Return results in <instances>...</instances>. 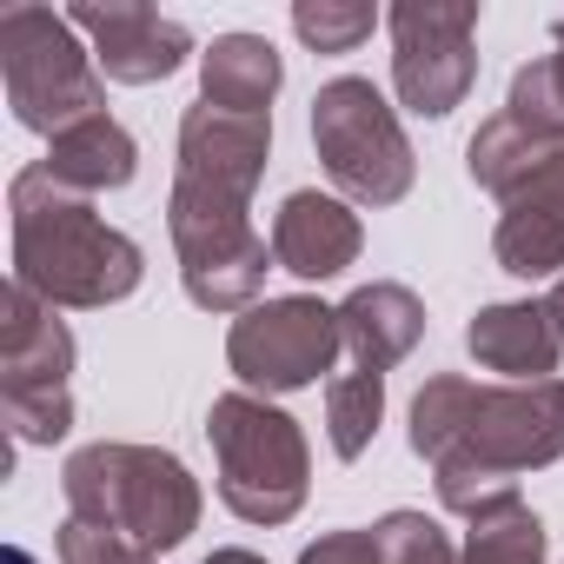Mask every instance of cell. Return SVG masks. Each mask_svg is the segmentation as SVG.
<instances>
[{"label":"cell","mask_w":564,"mask_h":564,"mask_svg":"<svg viewBox=\"0 0 564 564\" xmlns=\"http://www.w3.org/2000/svg\"><path fill=\"white\" fill-rule=\"evenodd\" d=\"M272 160V120L219 113L193 100L180 113L166 232L180 259V286L206 313H252L272 272V239L252 226V186Z\"/></svg>","instance_id":"cell-1"},{"label":"cell","mask_w":564,"mask_h":564,"mask_svg":"<svg viewBox=\"0 0 564 564\" xmlns=\"http://www.w3.org/2000/svg\"><path fill=\"white\" fill-rule=\"evenodd\" d=\"M405 438L432 465L452 518H505L524 505L518 478L564 458V379L478 386L465 372H432L405 412Z\"/></svg>","instance_id":"cell-2"},{"label":"cell","mask_w":564,"mask_h":564,"mask_svg":"<svg viewBox=\"0 0 564 564\" xmlns=\"http://www.w3.org/2000/svg\"><path fill=\"white\" fill-rule=\"evenodd\" d=\"M8 213H14V279L28 293H41L47 306L100 313L140 293V279H147L140 239L107 226L94 199L67 193L41 160L14 173Z\"/></svg>","instance_id":"cell-3"},{"label":"cell","mask_w":564,"mask_h":564,"mask_svg":"<svg viewBox=\"0 0 564 564\" xmlns=\"http://www.w3.org/2000/svg\"><path fill=\"white\" fill-rule=\"evenodd\" d=\"M61 491H67V518L100 524V531H120L127 544H140L153 557L180 551L199 531V511H206L199 478L173 452L127 445V438L80 445L61 465Z\"/></svg>","instance_id":"cell-4"},{"label":"cell","mask_w":564,"mask_h":564,"mask_svg":"<svg viewBox=\"0 0 564 564\" xmlns=\"http://www.w3.org/2000/svg\"><path fill=\"white\" fill-rule=\"evenodd\" d=\"M206 445L219 471V505L239 524H293L313 491V452L286 405L259 392H219L206 405Z\"/></svg>","instance_id":"cell-5"},{"label":"cell","mask_w":564,"mask_h":564,"mask_svg":"<svg viewBox=\"0 0 564 564\" xmlns=\"http://www.w3.org/2000/svg\"><path fill=\"white\" fill-rule=\"evenodd\" d=\"M0 80H8V107L28 133H67L94 113H107V74L80 28L54 8H21L0 14Z\"/></svg>","instance_id":"cell-6"},{"label":"cell","mask_w":564,"mask_h":564,"mask_svg":"<svg viewBox=\"0 0 564 564\" xmlns=\"http://www.w3.org/2000/svg\"><path fill=\"white\" fill-rule=\"evenodd\" d=\"M74 359L80 346L61 306L8 279L0 293V425L14 445H61L74 432Z\"/></svg>","instance_id":"cell-7"},{"label":"cell","mask_w":564,"mask_h":564,"mask_svg":"<svg viewBox=\"0 0 564 564\" xmlns=\"http://www.w3.org/2000/svg\"><path fill=\"white\" fill-rule=\"evenodd\" d=\"M313 153L352 206H399L419 180L399 107L359 74H339L313 94Z\"/></svg>","instance_id":"cell-8"},{"label":"cell","mask_w":564,"mask_h":564,"mask_svg":"<svg viewBox=\"0 0 564 564\" xmlns=\"http://www.w3.org/2000/svg\"><path fill=\"white\" fill-rule=\"evenodd\" d=\"M226 366H232L239 392H259V399H286V392L333 379L339 372V306H326L313 293L259 300L252 313L232 319Z\"/></svg>","instance_id":"cell-9"},{"label":"cell","mask_w":564,"mask_h":564,"mask_svg":"<svg viewBox=\"0 0 564 564\" xmlns=\"http://www.w3.org/2000/svg\"><path fill=\"white\" fill-rule=\"evenodd\" d=\"M392 34V87L419 120H445L465 107L478 80V0H399L386 8Z\"/></svg>","instance_id":"cell-10"},{"label":"cell","mask_w":564,"mask_h":564,"mask_svg":"<svg viewBox=\"0 0 564 564\" xmlns=\"http://www.w3.org/2000/svg\"><path fill=\"white\" fill-rule=\"evenodd\" d=\"M67 21H74L80 41L94 47L100 74L120 80V87L173 80V74L193 61V34H186V21L147 8V0H80V8H67Z\"/></svg>","instance_id":"cell-11"},{"label":"cell","mask_w":564,"mask_h":564,"mask_svg":"<svg viewBox=\"0 0 564 564\" xmlns=\"http://www.w3.org/2000/svg\"><path fill=\"white\" fill-rule=\"evenodd\" d=\"M359 252H366V226H359L352 199L319 193V186H300L279 199V213H272V265L279 272L326 286L346 265H359Z\"/></svg>","instance_id":"cell-12"},{"label":"cell","mask_w":564,"mask_h":564,"mask_svg":"<svg viewBox=\"0 0 564 564\" xmlns=\"http://www.w3.org/2000/svg\"><path fill=\"white\" fill-rule=\"evenodd\" d=\"M491 252L511 279H564V147L505 199L491 226Z\"/></svg>","instance_id":"cell-13"},{"label":"cell","mask_w":564,"mask_h":564,"mask_svg":"<svg viewBox=\"0 0 564 564\" xmlns=\"http://www.w3.org/2000/svg\"><path fill=\"white\" fill-rule=\"evenodd\" d=\"M465 352L478 359V372H498V386H531V379H557L564 339H557L544 300H498V306L471 313Z\"/></svg>","instance_id":"cell-14"},{"label":"cell","mask_w":564,"mask_h":564,"mask_svg":"<svg viewBox=\"0 0 564 564\" xmlns=\"http://www.w3.org/2000/svg\"><path fill=\"white\" fill-rule=\"evenodd\" d=\"M425 339V306L399 279H372L339 300V366H366V372H392L399 359H412Z\"/></svg>","instance_id":"cell-15"},{"label":"cell","mask_w":564,"mask_h":564,"mask_svg":"<svg viewBox=\"0 0 564 564\" xmlns=\"http://www.w3.org/2000/svg\"><path fill=\"white\" fill-rule=\"evenodd\" d=\"M286 87V61L265 34H219L199 54V100L219 113H246V120H272V100Z\"/></svg>","instance_id":"cell-16"},{"label":"cell","mask_w":564,"mask_h":564,"mask_svg":"<svg viewBox=\"0 0 564 564\" xmlns=\"http://www.w3.org/2000/svg\"><path fill=\"white\" fill-rule=\"evenodd\" d=\"M41 166H47L67 193L100 199V193H120V186H133V180H140V140H133L113 113H94V120H80V127L54 133Z\"/></svg>","instance_id":"cell-17"},{"label":"cell","mask_w":564,"mask_h":564,"mask_svg":"<svg viewBox=\"0 0 564 564\" xmlns=\"http://www.w3.org/2000/svg\"><path fill=\"white\" fill-rule=\"evenodd\" d=\"M379 419H386V372L339 366V372L326 379V438H333V452H339L346 465L372 452Z\"/></svg>","instance_id":"cell-18"},{"label":"cell","mask_w":564,"mask_h":564,"mask_svg":"<svg viewBox=\"0 0 564 564\" xmlns=\"http://www.w3.org/2000/svg\"><path fill=\"white\" fill-rule=\"evenodd\" d=\"M544 544H551L544 538V518L531 505H518L505 518L471 524L465 544H458V564H544Z\"/></svg>","instance_id":"cell-19"},{"label":"cell","mask_w":564,"mask_h":564,"mask_svg":"<svg viewBox=\"0 0 564 564\" xmlns=\"http://www.w3.org/2000/svg\"><path fill=\"white\" fill-rule=\"evenodd\" d=\"M505 113H518V120H531V127H551V133H564V21H557V41H551V54H538V61H524V67L511 74Z\"/></svg>","instance_id":"cell-20"},{"label":"cell","mask_w":564,"mask_h":564,"mask_svg":"<svg viewBox=\"0 0 564 564\" xmlns=\"http://www.w3.org/2000/svg\"><path fill=\"white\" fill-rule=\"evenodd\" d=\"M372 28H379V8H366V0H300L293 8V34L313 54H359Z\"/></svg>","instance_id":"cell-21"},{"label":"cell","mask_w":564,"mask_h":564,"mask_svg":"<svg viewBox=\"0 0 564 564\" xmlns=\"http://www.w3.org/2000/svg\"><path fill=\"white\" fill-rule=\"evenodd\" d=\"M372 538H379V564H458L452 531L425 511H386Z\"/></svg>","instance_id":"cell-22"},{"label":"cell","mask_w":564,"mask_h":564,"mask_svg":"<svg viewBox=\"0 0 564 564\" xmlns=\"http://www.w3.org/2000/svg\"><path fill=\"white\" fill-rule=\"evenodd\" d=\"M61 564H160V557L140 551V544H127L120 531H100V524L67 518L61 524Z\"/></svg>","instance_id":"cell-23"},{"label":"cell","mask_w":564,"mask_h":564,"mask_svg":"<svg viewBox=\"0 0 564 564\" xmlns=\"http://www.w3.org/2000/svg\"><path fill=\"white\" fill-rule=\"evenodd\" d=\"M300 564H379V538L372 531H319Z\"/></svg>","instance_id":"cell-24"},{"label":"cell","mask_w":564,"mask_h":564,"mask_svg":"<svg viewBox=\"0 0 564 564\" xmlns=\"http://www.w3.org/2000/svg\"><path fill=\"white\" fill-rule=\"evenodd\" d=\"M199 564H265L259 551H246V544H219V551H206Z\"/></svg>","instance_id":"cell-25"},{"label":"cell","mask_w":564,"mask_h":564,"mask_svg":"<svg viewBox=\"0 0 564 564\" xmlns=\"http://www.w3.org/2000/svg\"><path fill=\"white\" fill-rule=\"evenodd\" d=\"M544 313H551V326H557V339H564V279L544 293Z\"/></svg>","instance_id":"cell-26"},{"label":"cell","mask_w":564,"mask_h":564,"mask_svg":"<svg viewBox=\"0 0 564 564\" xmlns=\"http://www.w3.org/2000/svg\"><path fill=\"white\" fill-rule=\"evenodd\" d=\"M8 564H34V557H28V551H21V544H14V551H8Z\"/></svg>","instance_id":"cell-27"}]
</instances>
